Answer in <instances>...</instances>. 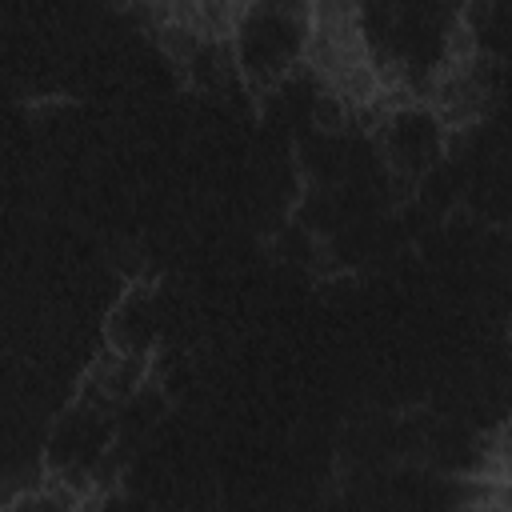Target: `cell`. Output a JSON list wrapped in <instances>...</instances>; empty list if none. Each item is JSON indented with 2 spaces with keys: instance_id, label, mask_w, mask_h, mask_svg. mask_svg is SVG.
Wrapping results in <instances>:
<instances>
[{
  "instance_id": "1",
  "label": "cell",
  "mask_w": 512,
  "mask_h": 512,
  "mask_svg": "<svg viewBox=\"0 0 512 512\" xmlns=\"http://www.w3.org/2000/svg\"><path fill=\"white\" fill-rule=\"evenodd\" d=\"M312 0H252L232 24V60L252 88H268L304 60Z\"/></svg>"
}]
</instances>
